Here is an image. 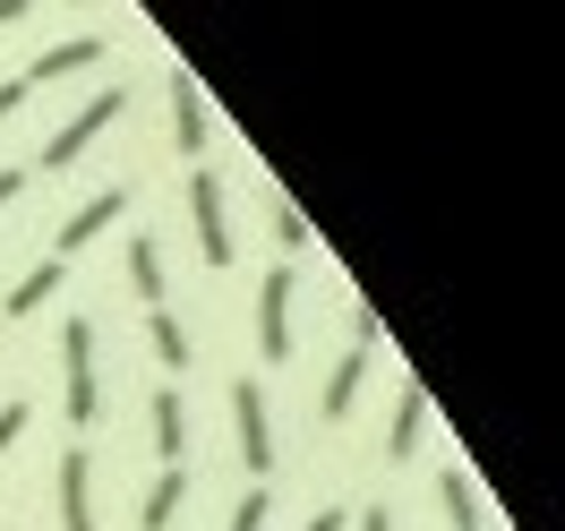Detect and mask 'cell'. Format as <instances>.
Masks as SVG:
<instances>
[{"instance_id": "6da1fadb", "label": "cell", "mask_w": 565, "mask_h": 531, "mask_svg": "<svg viewBox=\"0 0 565 531\" xmlns=\"http://www.w3.org/2000/svg\"><path fill=\"white\" fill-rule=\"evenodd\" d=\"M120 111H129V95H111V86H104V95H86V104H77L70 120H61V129H52V138H43V155H35V172H70L77 155H86V146L104 138L111 120H120Z\"/></svg>"}, {"instance_id": "7a4b0ae2", "label": "cell", "mask_w": 565, "mask_h": 531, "mask_svg": "<svg viewBox=\"0 0 565 531\" xmlns=\"http://www.w3.org/2000/svg\"><path fill=\"white\" fill-rule=\"evenodd\" d=\"M61 369H70V421L95 428L104 421V378H95V326L86 318L61 326Z\"/></svg>"}, {"instance_id": "3957f363", "label": "cell", "mask_w": 565, "mask_h": 531, "mask_svg": "<svg viewBox=\"0 0 565 531\" xmlns=\"http://www.w3.org/2000/svg\"><path fill=\"white\" fill-rule=\"evenodd\" d=\"M232 446H241V463L266 480V463H275V421H266V386H257V378L232 386Z\"/></svg>"}, {"instance_id": "277c9868", "label": "cell", "mask_w": 565, "mask_h": 531, "mask_svg": "<svg viewBox=\"0 0 565 531\" xmlns=\"http://www.w3.org/2000/svg\"><path fill=\"white\" fill-rule=\"evenodd\" d=\"M189 223H198V248H206V266H232V214H223V180L198 163L189 172Z\"/></svg>"}, {"instance_id": "5b68a950", "label": "cell", "mask_w": 565, "mask_h": 531, "mask_svg": "<svg viewBox=\"0 0 565 531\" xmlns=\"http://www.w3.org/2000/svg\"><path fill=\"white\" fill-rule=\"evenodd\" d=\"M291 300H300V275L275 266V275L257 284V352L266 360H291Z\"/></svg>"}, {"instance_id": "8992f818", "label": "cell", "mask_w": 565, "mask_h": 531, "mask_svg": "<svg viewBox=\"0 0 565 531\" xmlns=\"http://www.w3.org/2000/svg\"><path fill=\"white\" fill-rule=\"evenodd\" d=\"M95 61H104V35H70V43H52V52H35V70L18 77V86L35 95V86H61V77L95 70Z\"/></svg>"}, {"instance_id": "52a82bcc", "label": "cell", "mask_w": 565, "mask_h": 531, "mask_svg": "<svg viewBox=\"0 0 565 531\" xmlns=\"http://www.w3.org/2000/svg\"><path fill=\"white\" fill-rule=\"evenodd\" d=\"M120 214H129V189H95V198H86V206L61 223V257L95 248V241H104V223H120Z\"/></svg>"}, {"instance_id": "ba28073f", "label": "cell", "mask_w": 565, "mask_h": 531, "mask_svg": "<svg viewBox=\"0 0 565 531\" xmlns=\"http://www.w3.org/2000/svg\"><path fill=\"white\" fill-rule=\"evenodd\" d=\"M61 531H95V463H86V446L61 455Z\"/></svg>"}, {"instance_id": "9c48e42d", "label": "cell", "mask_w": 565, "mask_h": 531, "mask_svg": "<svg viewBox=\"0 0 565 531\" xmlns=\"http://www.w3.org/2000/svg\"><path fill=\"white\" fill-rule=\"evenodd\" d=\"M428 437V386H403L394 394V428H386V463H412Z\"/></svg>"}, {"instance_id": "30bf717a", "label": "cell", "mask_w": 565, "mask_h": 531, "mask_svg": "<svg viewBox=\"0 0 565 531\" xmlns=\"http://www.w3.org/2000/svg\"><path fill=\"white\" fill-rule=\"evenodd\" d=\"M172 129H180V155H206V138H214V111L189 77H172Z\"/></svg>"}, {"instance_id": "8fae6325", "label": "cell", "mask_w": 565, "mask_h": 531, "mask_svg": "<svg viewBox=\"0 0 565 531\" xmlns=\"http://www.w3.org/2000/svg\"><path fill=\"white\" fill-rule=\"evenodd\" d=\"M154 455H163V471H180V455H189V403H180V386L154 394Z\"/></svg>"}, {"instance_id": "7c38bea8", "label": "cell", "mask_w": 565, "mask_h": 531, "mask_svg": "<svg viewBox=\"0 0 565 531\" xmlns=\"http://www.w3.org/2000/svg\"><path fill=\"white\" fill-rule=\"evenodd\" d=\"M360 378H369V352H343L334 369H326V394H318V412H326V421H352V403H360Z\"/></svg>"}, {"instance_id": "4fadbf2b", "label": "cell", "mask_w": 565, "mask_h": 531, "mask_svg": "<svg viewBox=\"0 0 565 531\" xmlns=\"http://www.w3.org/2000/svg\"><path fill=\"white\" fill-rule=\"evenodd\" d=\"M52 291H61V257L26 266V275L9 284V300H0V309H9V318H35V309H52Z\"/></svg>"}, {"instance_id": "5bb4252c", "label": "cell", "mask_w": 565, "mask_h": 531, "mask_svg": "<svg viewBox=\"0 0 565 531\" xmlns=\"http://www.w3.org/2000/svg\"><path fill=\"white\" fill-rule=\"evenodd\" d=\"M129 284H138V300H146V309H163V300H172V284H163V248L146 241V232L129 241Z\"/></svg>"}, {"instance_id": "9a60e30c", "label": "cell", "mask_w": 565, "mask_h": 531, "mask_svg": "<svg viewBox=\"0 0 565 531\" xmlns=\"http://www.w3.org/2000/svg\"><path fill=\"white\" fill-rule=\"evenodd\" d=\"M180 506H189V471H163V480L146 489L138 523H146V531H172V523H180Z\"/></svg>"}, {"instance_id": "2e32d148", "label": "cell", "mask_w": 565, "mask_h": 531, "mask_svg": "<svg viewBox=\"0 0 565 531\" xmlns=\"http://www.w3.org/2000/svg\"><path fill=\"white\" fill-rule=\"evenodd\" d=\"M146 343H154V360H163V369H189V334H180V318L172 309H146Z\"/></svg>"}, {"instance_id": "e0dca14e", "label": "cell", "mask_w": 565, "mask_h": 531, "mask_svg": "<svg viewBox=\"0 0 565 531\" xmlns=\"http://www.w3.org/2000/svg\"><path fill=\"white\" fill-rule=\"evenodd\" d=\"M437 514H446V531H480V497H471V480H462V471H446V480H437Z\"/></svg>"}, {"instance_id": "ac0fdd59", "label": "cell", "mask_w": 565, "mask_h": 531, "mask_svg": "<svg viewBox=\"0 0 565 531\" xmlns=\"http://www.w3.org/2000/svg\"><path fill=\"white\" fill-rule=\"evenodd\" d=\"M275 248H282V257H300V248H309V214L291 206V198H275Z\"/></svg>"}, {"instance_id": "d6986e66", "label": "cell", "mask_w": 565, "mask_h": 531, "mask_svg": "<svg viewBox=\"0 0 565 531\" xmlns=\"http://www.w3.org/2000/svg\"><path fill=\"white\" fill-rule=\"evenodd\" d=\"M266 506H275V497H266V489H248L241 506H232V523H223V531H266Z\"/></svg>"}, {"instance_id": "ffe728a7", "label": "cell", "mask_w": 565, "mask_h": 531, "mask_svg": "<svg viewBox=\"0 0 565 531\" xmlns=\"http://www.w3.org/2000/svg\"><path fill=\"white\" fill-rule=\"evenodd\" d=\"M26 421H35V412H26V403H0V463H9V446H18V437H26Z\"/></svg>"}, {"instance_id": "44dd1931", "label": "cell", "mask_w": 565, "mask_h": 531, "mask_svg": "<svg viewBox=\"0 0 565 531\" xmlns=\"http://www.w3.org/2000/svg\"><path fill=\"white\" fill-rule=\"evenodd\" d=\"M369 343H386V318H377V309H352V352H369Z\"/></svg>"}, {"instance_id": "7402d4cb", "label": "cell", "mask_w": 565, "mask_h": 531, "mask_svg": "<svg viewBox=\"0 0 565 531\" xmlns=\"http://www.w3.org/2000/svg\"><path fill=\"white\" fill-rule=\"evenodd\" d=\"M18 104H26V86H18V77H0V120H9Z\"/></svg>"}, {"instance_id": "603a6c76", "label": "cell", "mask_w": 565, "mask_h": 531, "mask_svg": "<svg viewBox=\"0 0 565 531\" xmlns=\"http://www.w3.org/2000/svg\"><path fill=\"white\" fill-rule=\"evenodd\" d=\"M300 531H343V514H334V506H318V514H309Z\"/></svg>"}, {"instance_id": "cb8c5ba5", "label": "cell", "mask_w": 565, "mask_h": 531, "mask_svg": "<svg viewBox=\"0 0 565 531\" xmlns=\"http://www.w3.org/2000/svg\"><path fill=\"white\" fill-rule=\"evenodd\" d=\"M18 189H26V172H0V206H18Z\"/></svg>"}, {"instance_id": "d4e9b609", "label": "cell", "mask_w": 565, "mask_h": 531, "mask_svg": "<svg viewBox=\"0 0 565 531\" xmlns=\"http://www.w3.org/2000/svg\"><path fill=\"white\" fill-rule=\"evenodd\" d=\"M360 531H394V523H386V506H369V514H360Z\"/></svg>"}, {"instance_id": "484cf974", "label": "cell", "mask_w": 565, "mask_h": 531, "mask_svg": "<svg viewBox=\"0 0 565 531\" xmlns=\"http://www.w3.org/2000/svg\"><path fill=\"white\" fill-rule=\"evenodd\" d=\"M18 18H26V0H0V26H18Z\"/></svg>"}]
</instances>
